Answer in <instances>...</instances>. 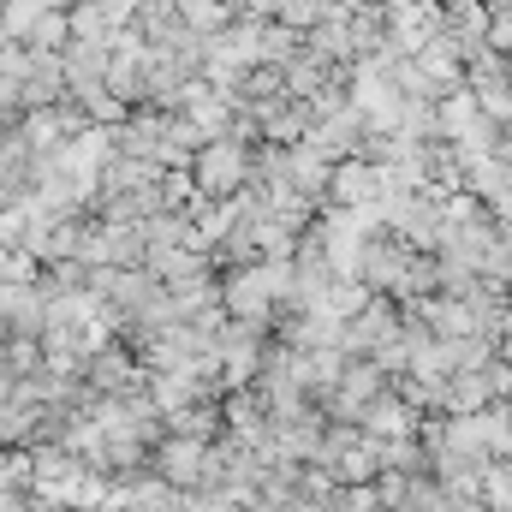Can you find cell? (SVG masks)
I'll list each match as a JSON object with an SVG mask.
<instances>
[{"label": "cell", "mask_w": 512, "mask_h": 512, "mask_svg": "<svg viewBox=\"0 0 512 512\" xmlns=\"http://www.w3.org/2000/svg\"><path fill=\"white\" fill-rule=\"evenodd\" d=\"M251 155H245V143H233V137H215V143H203L197 149V161H191V179H197V191L203 197H215V203H233V197H245L251 191Z\"/></svg>", "instance_id": "obj_1"}, {"label": "cell", "mask_w": 512, "mask_h": 512, "mask_svg": "<svg viewBox=\"0 0 512 512\" xmlns=\"http://www.w3.org/2000/svg\"><path fill=\"white\" fill-rule=\"evenodd\" d=\"M221 304H227V316L268 322V316H274V304H280V292H274L268 268L251 262V268H227V274H221Z\"/></svg>", "instance_id": "obj_2"}, {"label": "cell", "mask_w": 512, "mask_h": 512, "mask_svg": "<svg viewBox=\"0 0 512 512\" xmlns=\"http://www.w3.org/2000/svg\"><path fill=\"white\" fill-rule=\"evenodd\" d=\"M209 447H215V441H191V435H167V441L155 447V459H149V471H155V477H167L173 489H203V477H209Z\"/></svg>", "instance_id": "obj_3"}, {"label": "cell", "mask_w": 512, "mask_h": 512, "mask_svg": "<svg viewBox=\"0 0 512 512\" xmlns=\"http://www.w3.org/2000/svg\"><path fill=\"white\" fill-rule=\"evenodd\" d=\"M161 286H191V280H209V274H221L215 268V256L197 251V245H173V251H155L149 262H143Z\"/></svg>", "instance_id": "obj_4"}, {"label": "cell", "mask_w": 512, "mask_h": 512, "mask_svg": "<svg viewBox=\"0 0 512 512\" xmlns=\"http://www.w3.org/2000/svg\"><path fill=\"white\" fill-rule=\"evenodd\" d=\"M0 512H30L24 507V489H0Z\"/></svg>", "instance_id": "obj_5"}]
</instances>
